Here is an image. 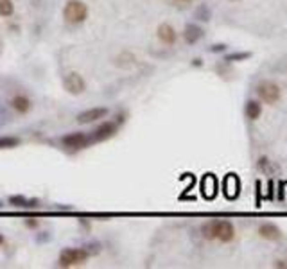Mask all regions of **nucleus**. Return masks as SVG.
<instances>
[{"label": "nucleus", "mask_w": 287, "mask_h": 269, "mask_svg": "<svg viewBox=\"0 0 287 269\" xmlns=\"http://www.w3.org/2000/svg\"><path fill=\"white\" fill-rule=\"evenodd\" d=\"M259 235L262 237V239H268V241H278V239L282 237V231H280V228H278L277 224H273V222H266V224H262V226L259 228Z\"/></svg>", "instance_id": "nucleus-11"}, {"label": "nucleus", "mask_w": 287, "mask_h": 269, "mask_svg": "<svg viewBox=\"0 0 287 269\" xmlns=\"http://www.w3.org/2000/svg\"><path fill=\"white\" fill-rule=\"evenodd\" d=\"M201 194L207 199H214L217 194V179L214 174H205L201 179Z\"/></svg>", "instance_id": "nucleus-10"}, {"label": "nucleus", "mask_w": 287, "mask_h": 269, "mask_svg": "<svg viewBox=\"0 0 287 269\" xmlns=\"http://www.w3.org/2000/svg\"><path fill=\"white\" fill-rule=\"evenodd\" d=\"M178 2H185V0H178Z\"/></svg>", "instance_id": "nucleus-23"}, {"label": "nucleus", "mask_w": 287, "mask_h": 269, "mask_svg": "<svg viewBox=\"0 0 287 269\" xmlns=\"http://www.w3.org/2000/svg\"><path fill=\"white\" fill-rule=\"evenodd\" d=\"M88 259V251L83 248H66L59 255V266L61 268H72V266L85 264Z\"/></svg>", "instance_id": "nucleus-3"}, {"label": "nucleus", "mask_w": 287, "mask_h": 269, "mask_svg": "<svg viewBox=\"0 0 287 269\" xmlns=\"http://www.w3.org/2000/svg\"><path fill=\"white\" fill-rule=\"evenodd\" d=\"M203 29L199 27V25L196 24H188L187 27H185V33H183V38L185 42L188 43V45H194V43H198L199 40L203 38Z\"/></svg>", "instance_id": "nucleus-12"}, {"label": "nucleus", "mask_w": 287, "mask_h": 269, "mask_svg": "<svg viewBox=\"0 0 287 269\" xmlns=\"http://www.w3.org/2000/svg\"><path fill=\"white\" fill-rule=\"evenodd\" d=\"M246 117L250 118V120H257V118L262 115V104L259 101H248L246 104Z\"/></svg>", "instance_id": "nucleus-15"}, {"label": "nucleus", "mask_w": 287, "mask_h": 269, "mask_svg": "<svg viewBox=\"0 0 287 269\" xmlns=\"http://www.w3.org/2000/svg\"><path fill=\"white\" fill-rule=\"evenodd\" d=\"M201 233L205 239H208V241H214L216 239V221H208L203 224L201 228Z\"/></svg>", "instance_id": "nucleus-16"}, {"label": "nucleus", "mask_w": 287, "mask_h": 269, "mask_svg": "<svg viewBox=\"0 0 287 269\" xmlns=\"http://www.w3.org/2000/svg\"><path fill=\"white\" fill-rule=\"evenodd\" d=\"M0 45H2V43H0Z\"/></svg>", "instance_id": "nucleus-24"}, {"label": "nucleus", "mask_w": 287, "mask_h": 269, "mask_svg": "<svg viewBox=\"0 0 287 269\" xmlns=\"http://www.w3.org/2000/svg\"><path fill=\"white\" fill-rule=\"evenodd\" d=\"M63 146L65 147H72V149H79V147H85L90 142V138L86 137L85 133H70L66 137L61 138Z\"/></svg>", "instance_id": "nucleus-8"}, {"label": "nucleus", "mask_w": 287, "mask_h": 269, "mask_svg": "<svg viewBox=\"0 0 287 269\" xmlns=\"http://www.w3.org/2000/svg\"><path fill=\"white\" fill-rule=\"evenodd\" d=\"M255 92L259 95V99L266 104H277L280 101V95H282L280 86L277 83H273V81H262V83H259Z\"/></svg>", "instance_id": "nucleus-2"}, {"label": "nucleus", "mask_w": 287, "mask_h": 269, "mask_svg": "<svg viewBox=\"0 0 287 269\" xmlns=\"http://www.w3.org/2000/svg\"><path fill=\"white\" fill-rule=\"evenodd\" d=\"M65 90L68 92V94H72V95H79V94H83L86 90V83H85V79L77 74V72H70L68 76L65 77Z\"/></svg>", "instance_id": "nucleus-4"}, {"label": "nucleus", "mask_w": 287, "mask_h": 269, "mask_svg": "<svg viewBox=\"0 0 287 269\" xmlns=\"http://www.w3.org/2000/svg\"><path fill=\"white\" fill-rule=\"evenodd\" d=\"M9 201H11V203H18L16 207H24V205L27 203V201H25L24 198H20V196H14V198H11Z\"/></svg>", "instance_id": "nucleus-20"}, {"label": "nucleus", "mask_w": 287, "mask_h": 269, "mask_svg": "<svg viewBox=\"0 0 287 269\" xmlns=\"http://www.w3.org/2000/svg\"><path fill=\"white\" fill-rule=\"evenodd\" d=\"M235 237V230L230 221H216V239L221 242H230Z\"/></svg>", "instance_id": "nucleus-5"}, {"label": "nucleus", "mask_w": 287, "mask_h": 269, "mask_svg": "<svg viewBox=\"0 0 287 269\" xmlns=\"http://www.w3.org/2000/svg\"><path fill=\"white\" fill-rule=\"evenodd\" d=\"M63 18H65L66 24L70 25L83 24L88 18V7L81 0H70L63 9Z\"/></svg>", "instance_id": "nucleus-1"}, {"label": "nucleus", "mask_w": 287, "mask_h": 269, "mask_svg": "<svg viewBox=\"0 0 287 269\" xmlns=\"http://www.w3.org/2000/svg\"><path fill=\"white\" fill-rule=\"evenodd\" d=\"M115 129H117V126L113 122H104L103 126H99V128L94 131V140L99 142V140H106V138H110L115 133Z\"/></svg>", "instance_id": "nucleus-13"}, {"label": "nucleus", "mask_w": 287, "mask_h": 269, "mask_svg": "<svg viewBox=\"0 0 287 269\" xmlns=\"http://www.w3.org/2000/svg\"><path fill=\"white\" fill-rule=\"evenodd\" d=\"M2 242H4V235L0 233V246H2Z\"/></svg>", "instance_id": "nucleus-22"}, {"label": "nucleus", "mask_w": 287, "mask_h": 269, "mask_svg": "<svg viewBox=\"0 0 287 269\" xmlns=\"http://www.w3.org/2000/svg\"><path fill=\"white\" fill-rule=\"evenodd\" d=\"M223 51H226L225 43H217V45H212V47H210V52H223Z\"/></svg>", "instance_id": "nucleus-21"}, {"label": "nucleus", "mask_w": 287, "mask_h": 269, "mask_svg": "<svg viewBox=\"0 0 287 269\" xmlns=\"http://www.w3.org/2000/svg\"><path fill=\"white\" fill-rule=\"evenodd\" d=\"M106 115H108V109L106 108H90V109H85V111H81V113L77 115V122L90 124V122H95V120L106 117Z\"/></svg>", "instance_id": "nucleus-6"}, {"label": "nucleus", "mask_w": 287, "mask_h": 269, "mask_svg": "<svg viewBox=\"0 0 287 269\" xmlns=\"http://www.w3.org/2000/svg\"><path fill=\"white\" fill-rule=\"evenodd\" d=\"M14 11V5H13V0H0V16H11Z\"/></svg>", "instance_id": "nucleus-17"}, {"label": "nucleus", "mask_w": 287, "mask_h": 269, "mask_svg": "<svg viewBox=\"0 0 287 269\" xmlns=\"http://www.w3.org/2000/svg\"><path fill=\"white\" fill-rule=\"evenodd\" d=\"M20 144V138L16 137H0V149H11Z\"/></svg>", "instance_id": "nucleus-18"}, {"label": "nucleus", "mask_w": 287, "mask_h": 269, "mask_svg": "<svg viewBox=\"0 0 287 269\" xmlns=\"http://www.w3.org/2000/svg\"><path fill=\"white\" fill-rule=\"evenodd\" d=\"M11 106H13V109H16L18 113H27L29 109H31V101H29L27 97H24V95H16V97L11 99Z\"/></svg>", "instance_id": "nucleus-14"}, {"label": "nucleus", "mask_w": 287, "mask_h": 269, "mask_svg": "<svg viewBox=\"0 0 287 269\" xmlns=\"http://www.w3.org/2000/svg\"><path fill=\"white\" fill-rule=\"evenodd\" d=\"M156 34H158V40L162 43H165V45H174L176 38H178L174 27L169 24H162L160 27L156 29Z\"/></svg>", "instance_id": "nucleus-9"}, {"label": "nucleus", "mask_w": 287, "mask_h": 269, "mask_svg": "<svg viewBox=\"0 0 287 269\" xmlns=\"http://www.w3.org/2000/svg\"><path fill=\"white\" fill-rule=\"evenodd\" d=\"M251 57V52H233V54H228L226 56V61L228 63H233V61H244Z\"/></svg>", "instance_id": "nucleus-19"}, {"label": "nucleus", "mask_w": 287, "mask_h": 269, "mask_svg": "<svg viewBox=\"0 0 287 269\" xmlns=\"http://www.w3.org/2000/svg\"><path fill=\"white\" fill-rule=\"evenodd\" d=\"M223 190H225V196L228 199H235L239 196V190H240V183H239V178L235 174H228L223 181Z\"/></svg>", "instance_id": "nucleus-7"}]
</instances>
